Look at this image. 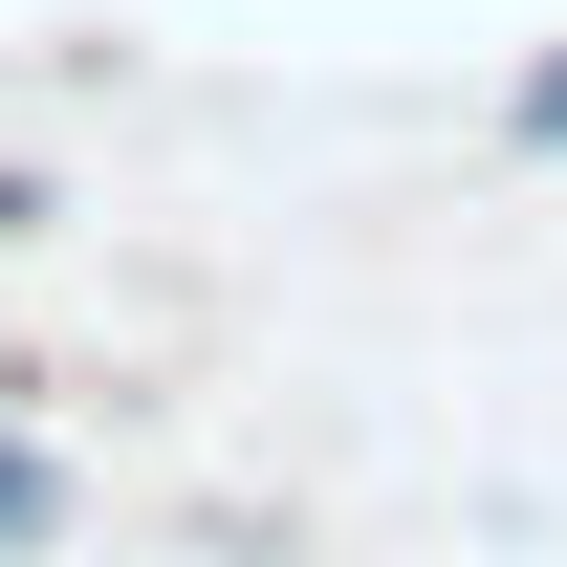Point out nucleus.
<instances>
[{
  "instance_id": "f257e3e1",
  "label": "nucleus",
  "mask_w": 567,
  "mask_h": 567,
  "mask_svg": "<svg viewBox=\"0 0 567 567\" xmlns=\"http://www.w3.org/2000/svg\"><path fill=\"white\" fill-rule=\"evenodd\" d=\"M44 524H66V458H44V436H22V415H0V567H22V546H44Z\"/></svg>"
},
{
  "instance_id": "f03ea898",
  "label": "nucleus",
  "mask_w": 567,
  "mask_h": 567,
  "mask_svg": "<svg viewBox=\"0 0 567 567\" xmlns=\"http://www.w3.org/2000/svg\"><path fill=\"white\" fill-rule=\"evenodd\" d=\"M502 132H524V153H567V44H546L524 87H502Z\"/></svg>"
},
{
  "instance_id": "7ed1b4c3",
  "label": "nucleus",
  "mask_w": 567,
  "mask_h": 567,
  "mask_svg": "<svg viewBox=\"0 0 567 567\" xmlns=\"http://www.w3.org/2000/svg\"><path fill=\"white\" fill-rule=\"evenodd\" d=\"M0 240H44V175H0Z\"/></svg>"
}]
</instances>
